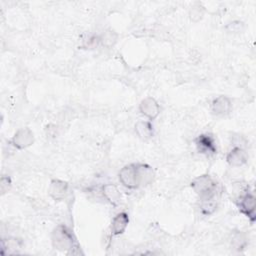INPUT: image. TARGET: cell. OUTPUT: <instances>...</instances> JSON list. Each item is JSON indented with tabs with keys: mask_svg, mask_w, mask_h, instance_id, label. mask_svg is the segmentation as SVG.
Listing matches in <instances>:
<instances>
[{
	"mask_svg": "<svg viewBox=\"0 0 256 256\" xmlns=\"http://www.w3.org/2000/svg\"><path fill=\"white\" fill-rule=\"evenodd\" d=\"M190 15H191V19H194L195 16H197L198 19L201 18V15H202L201 9H200L199 7H197V8H192V11H191V14H190Z\"/></svg>",
	"mask_w": 256,
	"mask_h": 256,
	"instance_id": "2e32d148",
	"label": "cell"
},
{
	"mask_svg": "<svg viewBox=\"0 0 256 256\" xmlns=\"http://www.w3.org/2000/svg\"><path fill=\"white\" fill-rule=\"evenodd\" d=\"M239 211L244 214L250 221L253 223L256 219L255 216V206H256V198L252 191L247 189L238 199L237 202Z\"/></svg>",
	"mask_w": 256,
	"mask_h": 256,
	"instance_id": "277c9868",
	"label": "cell"
},
{
	"mask_svg": "<svg viewBox=\"0 0 256 256\" xmlns=\"http://www.w3.org/2000/svg\"><path fill=\"white\" fill-rule=\"evenodd\" d=\"M120 183L127 189H136L141 187V179L139 174L138 163L125 165L118 173Z\"/></svg>",
	"mask_w": 256,
	"mask_h": 256,
	"instance_id": "3957f363",
	"label": "cell"
},
{
	"mask_svg": "<svg viewBox=\"0 0 256 256\" xmlns=\"http://www.w3.org/2000/svg\"><path fill=\"white\" fill-rule=\"evenodd\" d=\"M135 132L141 139L147 140L153 136V126L149 121L140 120L135 124Z\"/></svg>",
	"mask_w": 256,
	"mask_h": 256,
	"instance_id": "4fadbf2b",
	"label": "cell"
},
{
	"mask_svg": "<svg viewBox=\"0 0 256 256\" xmlns=\"http://www.w3.org/2000/svg\"><path fill=\"white\" fill-rule=\"evenodd\" d=\"M247 160H248V155L246 151L240 146L233 147L226 156L227 163L233 167H240L244 165L247 162Z\"/></svg>",
	"mask_w": 256,
	"mask_h": 256,
	"instance_id": "9c48e42d",
	"label": "cell"
},
{
	"mask_svg": "<svg viewBox=\"0 0 256 256\" xmlns=\"http://www.w3.org/2000/svg\"><path fill=\"white\" fill-rule=\"evenodd\" d=\"M247 241L246 238L244 237L243 234H236L232 240V245L236 248V249H242L245 247Z\"/></svg>",
	"mask_w": 256,
	"mask_h": 256,
	"instance_id": "9a60e30c",
	"label": "cell"
},
{
	"mask_svg": "<svg viewBox=\"0 0 256 256\" xmlns=\"http://www.w3.org/2000/svg\"><path fill=\"white\" fill-rule=\"evenodd\" d=\"M100 42L104 45V46H107V47H110L112 45H114V43L116 42L117 40V34L112 31V30H107L105 31L100 37Z\"/></svg>",
	"mask_w": 256,
	"mask_h": 256,
	"instance_id": "5bb4252c",
	"label": "cell"
},
{
	"mask_svg": "<svg viewBox=\"0 0 256 256\" xmlns=\"http://www.w3.org/2000/svg\"><path fill=\"white\" fill-rule=\"evenodd\" d=\"M33 141V132L29 128H21L12 137L11 144L17 149H24L32 145Z\"/></svg>",
	"mask_w": 256,
	"mask_h": 256,
	"instance_id": "8992f818",
	"label": "cell"
},
{
	"mask_svg": "<svg viewBox=\"0 0 256 256\" xmlns=\"http://www.w3.org/2000/svg\"><path fill=\"white\" fill-rule=\"evenodd\" d=\"M232 110V101L227 96H218L212 101L211 111L217 116H224Z\"/></svg>",
	"mask_w": 256,
	"mask_h": 256,
	"instance_id": "ba28073f",
	"label": "cell"
},
{
	"mask_svg": "<svg viewBox=\"0 0 256 256\" xmlns=\"http://www.w3.org/2000/svg\"><path fill=\"white\" fill-rule=\"evenodd\" d=\"M191 188L198 195L200 201L219 198L218 184L216 180L208 174H204L193 179L191 182Z\"/></svg>",
	"mask_w": 256,
	"mask_h": 256,
	"instance_id": "6da1fadb",
	"label": "cell"
},
{
	"mask_svg": "<svg viewBox=\"0 0 256 256\" xmlns=\"http://www.w3.org/2000/svg\"><path fill=\"white\" fill-rule=\"evenodd\" d=\"M139 111L149 120H154L160 114V106L154 98L147 97L141 101Z\"/></svg>",
	"mask_w": 256,
	"mask_h": 256,
	"instance_id": "52a82bcc",
	"label": "cell"
},
{
	"mask_svg": "<svg viewBox=\"0 0 256 256\" xmlns=\"http://www.w3.org/2000/svg\"><path fill=\"white\" fill-rule=\"evenodd\" d=\"M68 184L59 179H53L50 183L49 194L54 200H62L68 193Z\"/></svg>",
	"mask_w": 256,
	"mask_h": 256,
	"instance_id": "30bf717a",
	"label": "cell"
},
{
	"mask_svg": "<svg viewBox=\"0 0 256 256\" xmlns=\"http://www.w3.org/2000/svg\"><path fill=\"white\" fill-rule=\"evenodd\" d=\"M102 194L105 199L114 207H117L121 202V194L116 185L106 183L102 186Z\"/></svg>",
	"mask_w": 256,
	"mask_h": 256,
	"instance_id": "7c38bea8",
	"label": "cell"
},
{
	"mask_svg": "<svg viewBox=\"0 0 256 256\" xmlns=\"http://www.w3.org/2000/svg\"><path fill=\"white\" fill-rule=\"evenodd\" d=\"M195 144L199 153L205 154L207 156H212L217 153V146L214 138L210 134H201L196 140Z\"/></svg>",
	"mask_w": 256,
	"mask_h": 256,
	"instance_id": "5b68a950",
	"label": "cell"
},
{
	"mask_svg": "<svg viewBox=\"0 0 256 256\" xmlns=\"http://www.w3.org/2000/svg\"><path fill=\"white\" fill-rule=\"evenodd\" d=\"M129 223V217L126 212H120L114 216L111 222V233L114 236L121 235L126 230Z\"/></svg>",
	"mask_w": 256,
	"mask_h": 256,
	"instance_id": "8fae6325",
	"label": "cell"
},
{
	"mask_svg": "<svg viewBox=\"0 0 256 256\" xmlns=\"http://www.w3.org/2000/svg\"><path fill=\"white\" fill-rule=\"evenodd\" d=\"M52 245L55 249L65 251L74 247V236L64 225H58L52 232Z\"/></svg>",
	"mask_w": 256,
	"mask_h": 256,
	"instance_id": "7a4b0ae2",
	"label": "cell"
}]
</instances>
